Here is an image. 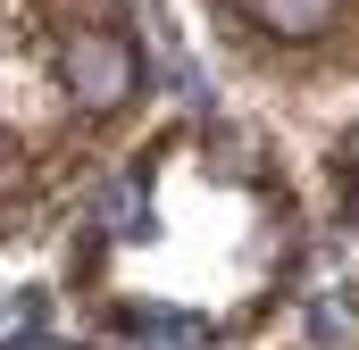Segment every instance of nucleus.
<instances>
[{"mask_svg":"<svg viewBox=\"0 0 359 350\" xmlns=\"http://www.w3.org/2000/svg\"><path fill=\"white\" fill-rule=\"evenodd\" d=\"M268 34H284V42H309V34H326L334 17H343V0H243Z\"/></svg>","mask_w":359,"mask_h":350,"instance_id":"2","label":"nucleus"},{"mask_svg":"<svg viewBox=\"0 0 359 350\" xmlns=\"http://www.w3.org/2000/svg\"><path fill=\"white\" fill-rule=\"evenodd\" d=\"M151 350H209V342H201L192 326H168V334H151Z\"/></svg>","mask_w":359,"mask_h":350,"instance_id":"4","label":"nucleus"},{"mask_svg":"<svg viewBox=\"0 0 359 350\" xmlns=\"http://www.w3.org/2000/svg\"><path fill=\"white\" fill-rule=\"evenodd\" d=\"M67 92L84 108H126L134 100V50L117 34H76L67 42Z\"/></svg>","mask_w":359,"mask_h":350,"instance_id":"1","label":"nucleus"},{"mask_svg":"<svg viewBox=\"0 0 359 350\" xmlns=\"http://www.w3.org/2000/svg\"><path fill=\"white\" fill-rule=\"evenodd\" d=\"M134 217H142V183L126 175V183L100 192V225H109V234H134Z\"/></svg>","mask_w":359,"mask_h":350,"instance_id":"3","label":"nucleus"}]
</instances>
